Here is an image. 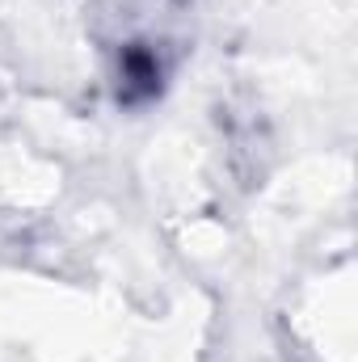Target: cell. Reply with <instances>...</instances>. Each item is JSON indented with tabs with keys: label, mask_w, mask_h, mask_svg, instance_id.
Wrapping results in <instances>:
<instances>
[{
	"label": "cell",
	"mask_w": 358,
	"mask_h": 362,
	"mask_svg": "<svg viewBox=\"0 0 358 362\" xmlns=\"http://www.w3.org/2000/svg\"><path fill=\"white\" fill-rule=\"evenodd\" d=\"M169 72H173V55H169V42L152 38V34H135V38H122L114 47V97L118 105H148L156 101L165 85H169Z\"/></svg>",
	"instance_id": "obj_1"
}]
</instances>
